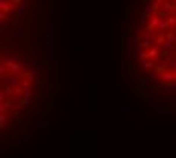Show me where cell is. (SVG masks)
<instances>
[{"label": "cell", "instance_id": "cell-1", "mask_svg": "<svg viewBox=\"0 0 176 158\" xmlns=\"http://www.w3.org/2000/svg\"><path fill=\"white\" fill-rule=\"evenodd\" d=\"M125 20L131 79L176 103V0H127Z\"/></svg>", "mask_w": 176, "mask_h": 158}, {"label": "cell", "instance_id": "cell-2", "mask_svg": "<svg viewBox=\"0 0 176 158\" xmlns=\"http://www.w3.org/2000/svg\"><path fill=\"white\" fill-rule=\"evenodd\" d=\"M2 131L17 128L43 96V71L12 38H2Z\"/></svg>", "mask_w": 176, "mask_h": 158}, {"label": "cell", "instance_id": "cell-3", "mask_svg": "<svg viewBox=\"0 0 176 158\" xmlns=\"http://www.w3.org/2000/svg\"><path fill=\"white\" fill-rule=\"evenodd\" d=\"M38 0H0V26H2V35L11 38L30 11L37 6Z\"/></svg>", "mask_w": 176, "mask_h": 158}]
</instances>
